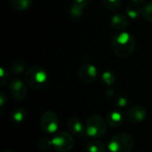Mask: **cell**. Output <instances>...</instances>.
Returning <instances> with one entry per match:
<instances>
[{
	"label": "cell",
	"mask_w": 152,
	"mask_h": 152,
	"mask_svg": "<svg viewBox=\"0 0 152 152\" xmlns=\"http://www.w3.org/2000/svg\"><path fill=\"white\" fill-rule=\"evenodd\" d=\"M135 47V40L128 32H121L116 35L112 40L114 53L119 58L129 57Z\"/></svg>",
	"instance_id": "cell-1"
},
{
	"label": "cell",
	"mask_w": 152,
	"mask_h": 152,
	"mask_svg": "<svg viewBox=\"0 0 152 152\" xmlns=\"http://www.w3.org/2000/svg\"><path fill=\"white\" fill-rule=\"evenodd\" d=\"M27 85L33 89H42L48 82V76L45 70L38 66L30 67L24 75Z\"/></svg>",
	"instance_id": "cell-2"
},
{
	"label": "cell",
	"mask_w": 152,
	"mask_h": 152,
	"mask_svg": "<svg viewBox=\"0 0 152 152\" xmlns=\"http://www.w3.org/2000/svg\"><path fill=\"white\" fill-rule=\"evenodd\" d=\"M134 140L127 133H118L115 134L109 142L110 152H131L133 151Z\"/></svg>",
	"instance_id": "cell-3"
},
{
	"label": "cell",
	"mask_w": 152,
	"mask_h": 152,
	"mask_svg": "<svg viewBox=\"0 0 152 152\" xmlns=\"http://www.w3.org/2000/svg\"><path fill=\"white\" fill-rule=\"evenodd\" d=\"M107 132V121L103 119L102 116L93 115L90 116L86 123V134L93 137L94 139H98L102 137Z\"/></svg>",
	"instance_id": "cell-4"
},
{
	"label": "cell",
	"mask_w": 152,
	"mask_h": 152,
	"mask_svg": "<svg viewBox=\"0 0 152 152\" xmlns=\"http://www.w3.org/2000/svg\"><path fill=\"white\" fill-rule=\"evenodd\" d=\"M51 141L53 148L59 152H69L75 143L71 134L65 131L56 132Z\"/></svg>",
	"instance_id": "cell-5"
},
{
	"label": "cell",
	"mask_w": 152,
	"mask_h": 152,
	"mask_svg": "<svg viewBox=\"0 0 152 152\" xmlns=\"http://www.w3.org/2000/svg\"><path fill=\"white\" fill-rule=\"evenodd\" d=\"M40 126L44 132L48 134H54L58 130L59 119L58 116L51 110L45 111L40 119Z\"/></svg>",
	"instance_id": "cell-6"
},
{
	"label": "cell",
	"mask_w": 152,
	"mask_h": 152,
	"mask_svg": "<svg viewBox=\"0 0 152 152\" xmlns=\"http://www.w3.org/2000/svg\"><path fill=\"white\" fill-rule=\"evenodd\" d=\"M97 77V69L90 64H83L78 70V78L81 82L85 84L93 83Z\"/></svg>",
	"instance_id": "cell-7"
},
{
	"label": "cell",
	"mask_w": 152,
	"mask_h": 152,
	"mask_svg": "<svg viewBox=\"0 0 152 152\" xmlns=\"http://www.w3.org/2000/svg\"><path fill=\"white\" fill-rule=\"evenodd\" d=\"M147 117V110L142 105H134L131 107L126 114L127 119L133 124H140L145 120Z\"/></svg>",
	"instance_id": "cell-8"
},
{
	"label": "cell",
	"mask_w": 152,
	"mask_h": 152,
	"mask_svg": "<svg viewBox=\"0 0 152 152\" xmlns=\"http://www.w3.org/2000/svg\"><path fill=\"white\" fill-rule=\"evenodd\" d=\"M9 91L12 97L17 101L23 100L27 95V87L25 84L23 83V81L18 78L12 81L9 86Z\"/></svg>",
	"instance_id": "cell-9"
},
{
	"label": "cell",
	"mask_w": 152,
	"mask_h": 152,
	"mask_svg": "<svg viewBox=\"0 0 152 152\" xmlns=\"http://www.w3.org/2000/svg\"><path fill=\"white\" fill-rule=\"evenodd\" d=\"M68 129L71 134L75 136H83L86 133V126H83L82 122L77 118H70L67 123Z\"/></svg>",
	"instance_id": "cell-10"
},
{
	"label": "cell",
	"mask_w": 152,
	"mask_h": 152,
	"mask_svg": "<svg viewBox=\"0 0 152 152\" xmlns=\"http://www.w3.org/2000/svg\"><path fill=\"white\" fill-rule=\"evenodd\" d=\"M110 23L112 28H115L116 30H123L126 28V27L129 25V20L126 15L117 13L114 16H112Z\"/></svg>",
	"instance_id": "cell-11"
},
{
	"label": "cell",
	"mask_w": 152,
	"mask_h": 152,
	"mask_svg": "<svg viewBox=\"0 0 152 152\" xmlns=\"http://www.w3.org/2000/svg\"><path fill=\"white\" fill-rule=\"evenodd\" d=\"M123 122V116L120 112L115 110L109 113L107 117V123L112 127H118Z\"/></svg>",
	"instance_id": "cell-12"
},
{
	"label": "cell",
	"mask_w": 152,
	"mask_h": 152,
	"mask_svg": "<svg viewBox=\"0 0 152 152\" xmlns=\"http://www.w3.org/2000/svg\"><path fill=\"white\" fill-rule=\"evenodd\" d=\"M105 149V144L97 139L91 140L86 145V150L88 152H104Z\"/></svg>",
	"instance_id": "cell-13"
},
{
	"label": "cell",
	"mask_w": 152,
	"mask_h": 152,
	"mask_svg": "<svg viewBox=\"0 0 152 152\" xmlns=\"http://www.w3.org/2000/svg\"><path fill=\"white\" fill-rule=\"evenodd\" d=\"M139 4H129L126 9V14L128 17H130L131 19H136L140 16V14L142 13V10L139 6Z\"/></svg>",
	"instance_id": "cell-14"
},
{
	"label": "cell",
	"mask_w": 152,
	"mask_h": 152,
	"mask_svg": "<svg viewBox=\"0 0 152 152\" xmlns=\"http://www.w3.org/2000/svg\"><path fill=\"white\" fill-rule=\"evenodd\" d=\"M32 0H12V6L17 11H24L30 7Z\"/></svg>",
	"instance_id": "cell-15"
},
{
	"label": "cell",
	"mask_w": 152,
	"mask_h": 152,
	"mask_svg": "<svg viewBox=\"0 0 152 152\" xmlns=\"http://www.w3.org/2000/svg\"><path fill=\"white\" fill-rule=\"evenodd\" d=\"M121 4V0H103L104 7L109 11H115L118 9Z\"/></svg>",
	"instance_id": "cell-16"
},
{
	"label": "cell",
	"mask_w": 152,
	"mask_h": 152,
	"mask_svg": "<svg viewBox=\"0 0 152 152\" xmlns=\"http://www.w3.org/2000/svg\"><path fill=\"white\" fill-rule=\"evenodd\" d=\"M102 79L106 85L110 86L116 81V75L112 71H105L102 75Z\"/></svg>",
	"instance_id": "cell-17"
},
{
	"label": "cell",
	"mask_w": 152,
	"mask_h": 152,
	"mask_svg": "<svg viewBox=\"0 0 152 152\" xmlns=\"http://www.w3.org/2000/svg\"><path fill=\"white\" fill-rule=\"evenodd\" d=\"M142 14L145 20L152 22V2L146 4L143 6V8L142 10Z\"/></svg>",
	"instance_id": "cell-18"
},
{
	"label": "cell",
	"mask_w": 152,
	"mask_h": 152,
	"mask_svg": "<svg viewBox=\"0 0 152 152\" xmlns=\"http://www.w3.org/2000/svg\"><path fill=\"white\" fill-rule=\"evenodd\" d=\"M52 145V141H50L48 138H41L37 142V147L40 151H47L50 149Z\"/></svg>",
	"instance_id": "cell-19"
},
{
	"label": "cell",
	"mask_w": 152,
	"mask_h": 152,
	"mask_svg": "<svg viewBox=\"0 0 152 152\" xmlns=\"http://www.w3.org/2000/svg\"><path fill=\"white\" fill-rule=\"evenodd\" d=\"M24 69H25V63L22 61H16L12 62L11 65V70L16 74L22 72Z\"/></svg>",
	"instance_id": "cell-20"
},
{
	"label": "cell",
	"mask_w": 152,
	"mask_h": 152,
	"mask_svg": "<svg viewBox=\"0 0 152 152\" xmlns=\"http://www.w3.org/2000/svg\"><path fill=\"white\" fill-rule=\"evenodd\" d=\"M84 9L83 7H80L77 4H72L71 8H70V14L73 18L77 19V18H80L83 15L84 12Z\"/></svg>",
	"instance_id": "cell-21"
},
{
	"label": "cell",
	"mask_w": 152,
	"mask_h": 152,
	"mask_svg": "<svg viewBox=\"0 0 152 152\" xmlns=\"http://www.w3.org/2000/svg\"><path fill=\"white\" fill-rule=\"evenodd\" d=\"M25 117V112L22 109H17L13 112V119L17 122L22 121Z\"/></svg>",
	"instance_id": "cell-22"
},
{
	"label": "cell",
	"mask_w": 152,
	"mask_h": 152,
	"mask_svg": "<svg viewBox=\"0 0 152 152\" xmlns=\"http://www.w3.org/2000/svg\"><path fill=\"white\" fill-rule=\"evenodd\" d=\"M90 2H91V0H73L74 4H77L83 8H86L90 4Z\"/></svg>",
	"instance_id": "cell-23"
},
{
	"label": "cell",
	"mask_w": 152,
	"mask_h": 152,
	"mask_svg": "<svg viewBox=\"0 0 152 152\" xmlns=\"http://www.w3.org/2000/svg\"><path fill=\"white\" fill-rule=\"evenodd\" d=\"M0 70H1V84L4 85L5 83V81H7V79H8V74H7V72L5 73V70L3 68Z\"/></svg>",
	"instance_id": "cell-24"
},
{
	"label": "cell",
	"mask_w": 152,
	"mask_h": 152,
	"mask_svg": "<svg viewBox=\"0 0 152 152\" xmlns=\"http://www.w3.org/2000/svg\"><path fill=\"white\" fill-rule=\"evenodd\" d=\"M133 2V4H142L145 0H131Z\"/></svg>",
	"instance_id": "cell-25"
},
{
	"label": "cell",
	"mask_w": 152,
	"mask_h": 152,
	"mask_svg": "<svg viewBox=\"0 0 152 152\" xmlns=\"http://www.w3.org/2000/svg\"><path fill=\"white\" fill-rule=\"evenodd\" d=\"M2 152H14V151H11V150H5V151H3Z\"/></svg>",
	"instance_id": "cell-26"
}]
</instances>
